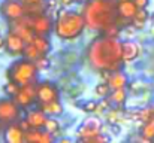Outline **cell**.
Returning a JSON list of instances; mask_svg holds the SVG:
<instances>
[{
    "mask_svg": "<svg viewBox=\"0 0 154 143\" xmlns=\"http://www.w3.org/2000/svg\"><path fill=\"white\" fill-rule=\"evenodd\" d=\"M141 134H142V140H147V142L154 140V116L144 122L141 128Z\"/></svg>",
    "mask_w": 154,
    "mask_h": 143,
    "instance_id": "obj_22",
    "label": "cell"
},
{
    "mask_svg": "<svg viewBox=\"0 0 154 143\" xmlns=\"http://www.w3.org/2000/svg\"><path fill=\"white\" fill-rule=\"evenodd\" d=\"M3 139L8 143H21L26 142V131L21 128L20 122H12L8 125V128L5 130V136Z\"/></svg>",
    "mask_w": 154,
    "mask_h": 143,
    "instance_id": "obj_12",
    "label": "cell"
},
{
    "mask_svg": "<svg viewBox=\"0 0 154 143\" xmlns=\"http://www.w3.org/2000/svg\"><path fill=\"white\" fill-rule=\"evenodd\" d=\"M106 119H108V122L109 124H118L121 119H123V112H121V107H117V106H114V107H111L106 113Z\"/></svg>",
    "mask_w": 154,
    "mask_h": 143,
    "instance_id": "obj_23",
    "label": "cell"
},
{
    "mask_svg": "<svg viewBox=\"0 0 154 143\" xmlns=\"http://www.w3.org/2000/svg\"><path fill=\"white\" fill-rule=\"evenodd\" d=\"M87 27L84 13L72 9H60L54 21V33L61 40H75L78 39Z\"/></svg>",
    "mask_w": 154,
    "mask_h": 143,
    "instance_id": "obj_3",
    "label": "cell"
},
{
    "mask_svg": "<svg viewBox=\"0 0 154 143\" xmlns=\"http://www.w3.org/2000/svg\"><path fill=\"white\" fill-rule=\"evenodd\" d=\"M32 19H33V30L36 34H44V36H48L51 33V30L54 28V22L51 21L50 16L44 13H36V15H32Z\"/></svg>",
    "mask_w": 154,
    "mask_h": 143,
    "instance_id": "obj_11",
    "label": "cell"
},
{
    "mask_svg": "<svg viewBox=\"0 0 154 143\" xmlns=\"http://www.w3.org/2000/svg\"><path fill=\"white\" fill-rule=\"evenodd\" d=\"M35 63H36V66H38L39 72H45V70H48V69H50V66H51V61H50L45 55H41Z\"/></svg>",
    "mask_w": 154,
    "mask_h": 143,
    "instance_id": "obj_29",
    "label": "cell"
},
{
    "mask_svg": "<svg viewBox=\"0 0 154 143\" xmlns=\"http://www.w3.org/2000/svg\"><path fill=\"white\" fill-rule=\"evenodd\" d=\"M112 106H117V107H121L126 100H127V91L126 88H117V90H111V94L108 95Z\"/></svg>",
    "mask_w": 154,
    "mask_h": 143,
    "instance_id": "obj_21",
    "label": "cell"
},
{
    "mask_svg": "<svg viewBox=\"0 0 154 143\" xmlns=\"http://www.w3.org/2000/svg\"><path fill=\"white\" fill-rule=\"evenodd\" d=\"M129 88H130V91H132V93L138 94L141 90H144V88H145V85H144L142 82H132V84H129Z\"/></svg>",
    "mask_w": 154,
    "mask_h": 143,
    "instance_id": "obj_32",
    "label": "cell"
},
{
    "mask_svg": "<svg viewBox=\"0 0 154 143\" xmlns=\"http://www.w3.org/2000/svg\"><path fill=\"white\" fill-rule=\"evenodd\" d=\"M111 128H112V133L117 136V134H120V131H121V127H120V124H111Z\"/></svg>",
    "mask_w": 154,
    "mask_h": 143,
    "instance_id": "obj_35",
    "label": "cell"
},
{
    "mask_svg": "<svg viewBox=\"0 0 154 143\" xmlns=\"http://www.w3.org/2000/svg\"><path fill=\"white\" fill-rule=\"evenodd\" d=\"M38 73H39V69L36 63L23 57L21 60H17L11 64L6 75L9 81L17 82L18 85H24L29 82H36Z\"/></svg>",
    "mask_w": 154,
    "mask_h": 143,
    "instance_id": "obj_4",
    "label": "cell"
},
{
    "mask_svg": "<svg viewBox=\"0 0 154 143\" xmlns=\"http://www.w3.org/2000/svg\"><path fill=\"white\" fill-rule=\"evenodd\" d=\"M36 94H38V103H50L60 98L58 90L55 84L51 81H42L36 85Z\"/></svg>",
    "mask_w": 154,
    "mask_h": 143,
    "instance_id": "obj_9",
    "label": "cell"
},
{
    "mask_svg": "<svg viewBox=\"0 0 154 143\" xmlns=\"http://www.w3.org/2000/svg\"><path fill=\"white\" fill-rule=\"evenodd\" d=\"M54 140L52 133L50 131H41V128H30L26 131V142L30 143H51Z\"/></svg>",
    "mask_w": 154,
    "mask_h": 143,
    "instance_id": "obj_15",
    "label": "cell"
},
{
    "mask_svg": "<svg viewBox=\"0 0 154 143\" xmlns=\"http://www.w3.org/2000/svg\"><path fill=\"white\" fill-rule=\"evenodd\" d=\"M60 4V0H47L45 1V6H47V10H55V7Z\"/></svg>",
    "mask_w": 154,
    "mask_h": 143,
    "instance_id": "obj_33",
    "label": "cell"
},
{
    "mask_svg": "<svg viewBox=\"0 0 154 143\" xmlns=\"http://www.w3.org/2000/svg\"><path fill=\"white\" fill-rule=\"evenodd\" d=\"M94 94L97 95L99 98H103V97H108V95L111 94V87H109V84L105 81V82H100V84H97L96 87H94Z\"/></svg>",
    "mask_w": 154,
    "mask_h": 143,
    "instance_id": "obj_25",
    "label": "cell"
},
{
    "mask_svg": "<svg viewBox=\"0 0 154 143\" xmlns=\"http://www.w3.org/2000/svg\"><path fill=\"white\" fill-rule=\"evenodd\" d=\"M109 140H111V136H106V134H103L102 131H100L99 134H96V136L87 139L85 143H102V142H109Z\"/></svg>",
    "mask_w": 154,
    "mask_h": 143,
    "instance_id": "obj_31",
    "label": "cell"
},
{
    "mask_svg": "<svg viewBox=\"0 0 154 143\" xmlns=\"http://www.w3.org/2000/svg\"><path fill=\"white\" fill-rule=\"evenodd\" d=\"M75 3V0H60V4L63 6V7H69L70 4H73Z\"/></svg>",
    "mask_w": 154,
    "mask_h": 143,
    "instance_id": "obj_36",
    "label": "cell"
},
{
    "mask_svg": "<svg viewBox=\"0 0 154 143\" xmlns=\"http://www.w3.org/2000/svg\"><path fill=\"white\" fill-rule=\"evenodd\" d=\"M36 85L38 82H29L20 87L18 93L15 94L14 100L23 107V109H29L32 107L35 103H38V94H36Z\"/></svg>",
    "mask_w": 154,
    "mask_h": 143,
    "instance_id": "obj_7",
    "label": "cell"
},
{
    "mask_svg": "<svg viewBox=\"0 0 154 143\" xmlns=\"http://www.w3.org/2000/svg\"><path fill=\"white\" fill-rule=\"evenodd\" d=\"M32 43L39 49L41 55H47V54L51 51V42H50V39H48L47 36H44V34H36V36L33 37Z\"/></svg>",
    "mask_w": 154,
    "mask_h": 143,
    "instance_id": "obj_20",
    "label": "cell"
},
{
    "mask_svg": "<svg viewBox=\"0 0 154 143\" xmlns=\"http://www.w3.org/2000/svg\"><path fill=\"white\" fill-rule=\"evenodd\" d=\"M150 21H151V24H153V27H154V12L150 15Z\"/></svg>",
    "mask_w": 154,
    "mask_h": 143,
    "instance_id": "obj_38",
    "label": "cell"
},
{
    "mask_svg": "<svg viewBox=\"0 0 154 143\" xmlns=\"http://www.w3.org/2000/svg\"><path fill=\"white\" fill-rule=\"evenodd\" d=\"M21 106L14 98H2L0 100V127L9 125L12 122H18L21 119Z\"/></svg>",
    "mask_w": 154,
    "mask_h": 143,
    "instance_id": "obj_5",
    "label": "cell"
},
{
    "mask_svg": "<svg viewBox=\"0 0 154 143\" xmlns=\"http://www.w3.org/2000/svg\"><path fill=\"white\" fill-rule=\"evenodd\" d=\"M102 131V119L97 116H90L81 122V125L76 128V136L79 142H85L87 139L99 134Z\"/></svg>",
    "mask_w": 154,
    "mask_h": 143,
    "instance_id": "obj_6",
    "label": "cell"
},
{
    "mask_svg": "<svg viewBox=\"0 0 154 143\" xmlns=\"http://www.w3.org/2000/svg\"><path fill=\"white\" fill-rule=\"evenodd\" d=\"M121 49H123V60L124 63H132L135 61L139 54H141V45L132 39H127V40H123L121 42Z\"/></svg>",
    "mask_w": 154,
    "mask_h": 143,
    "instance_id": "obj_13",
    "label": "cell"
},
{
    "mask_svg": "<svg viewBox=\"0 0 154 143\" xmlns=\"http://www.w3.org/2000/svg\"><path fill=\"white\" fill-rule=\"evenodd\" d=\"M20 87L21 85H18L17 82H12V81H9L8 84H5V87H3V91H5V94L9 95V97H15V94L18 93V90H20Z\"/></svg>",
    "mask_w": 154,
    "mask_h": 143,
    "instance_id": "obj_27",
    "label": "cell"
},
{
    "mask_svg": "<svg viewBox=\"0 0 154 143\" xmlns=\"http://www.w3.org/2000/svg\"><path fill=\"white\" fill-rule=\"evenodd\" d=\"M135 3H136V6L139 7V9H145V7H148V4H150V0H133Z\"/></svg>",
    "mask_w": 154,
    "mask_h": 143,
    "instance_id": "obj_34",
    "label": "cell"
},
{
    "mask_svg": "<svg viewBox=\"0 0 154 143\" xmlns=\"http://www.w3.org/2000/svg\"><path fill=\"white\" fill-rule=\"evenodd\" d=\"M148 19H150V13H148L147 7H145V9H138V12L135 13V16L130 19V24H132L136 30H142V28L145 27V24H147Z\"/></svg>",
    "mask_w": 154,
    "mask_h": 143,
    "instance_id": "obj_19",
    "label": "cell"
},
{
    "mask_svg": "<svg viewBox=\"0 0 154 143\" xmlns=\"http://www.w3.org/2000/svg\"><path fill=\"white\" fill-rule=\"evenodd\" d=\"M82 1H85V0H75V3H82Z\"/></svg>",
    "mask_w": 154,
    "mask_h": 143,
    "instance_id": "obj_39",
    "label": "cell"
},
{
    "mask_svg": "<svg viewBox=\"0 0 154 143\" xmlns=\"http://www.w3.org/2000/svg\"><path fill=\"white\" fill-rule=\"evenodd\" d=\"M138 6L133 0H124V1H118L117 3V13L123 18V19H132L135 16V13L138 12Z\"/></svg>",
    "mask_w": 154,
    "mask_h": 143,
    "instance_id": "obj_16",
    "label": "cell"
},
{
    "mask_svg": "<svg viewBox=\"0 0 154 143\" xmlns=\"http://www.w3.org/2000/svg\"><path fill=\"white\" fill-rule=\"evenodd\" d=\"M23 57H24V58H27V60L36 61V60L41 57V52H39V49L35 46L32 42H29V43L26 45V49H24V54H23Z\"/></svg>",
    "mask_w": 154,
    "mask_h": 143,
    "instance_id": "obj_24",
    "label": "cell"
},
{
    "mask_svg": "<svg viewBox=\"0 0 154 143\" xmlns=\"http://www.w3.org/2000/svg\"><path fill=\"white\" fill-rule=\"evenodd\" d=\"M38 107L41 110H44L48 116H58L63 113V106L58 100L50 101V103H38Z\"/></svg>",
    "mask_w": 154,
    "mask_h": 143,
    "instance_id": "obj_18",
    "label": "cell"
},
{
    "mask_svg": "<svg viewBox=\"0 0 154 143\" xmlns=\"http://www.w3.org/2000/svg\"><path fill=\"white\" fill-rule=\"evenodd\" d=\"M88 61L91 67L99 72L120 70L124 63L121 42L117 37L111 36H102L94 39L88 46Z\"/></svg>",
    "mask_w": 154,
    "mask_h": 143,
    "instance_id": "obj_1",
    "label": "cell"
},
{
    "mask_svg": "<svg viewBox=\"0 0 154 143\" xmlns=\"http://www.w3.org/2000/svg\"><path fill=\"white\" fill-rule=\"evenodd\" d=\"M0 15L8 21L18 19L26 15V7L21 0H3L0 3Z\"/></svg>",
    "mask_w": 154,
    "mask_h": 143,
    "instance_id": "obj_8",
    "label": "cell"
},
{
    "mask_svg": "<svg viewBox=\"0 0 154 143\" xmlns=\"http://www.w3.org/2000/svg\"><path fill=\"white\" fill-rule=\"evenodd\" d=\"M2 48H5V37L2 36V33H0V49Z\"/></svg>",
    "mask_w": 154,
    "mask_h": 143,
    "instance_id": "obj_37",
    "label": "cell"
},
{
    "mask_svg": "<svg viewBox=\"0 0 154 143\" xmlns=\"http://www.w3.org/2000/svg\"><path fill=\"white\" fill-rule=\"evenodd\" d=\"M111 107H112V103H111L109 97L99 98V103H97V113H106Z\"/></svg>",
    "mask_w": 154,
    "mask_h": 143,
    "instance_id": "obj_28",
    "label": "cell"
},
{
    "mask_svg": "<svg viewBox=\"0 0 154 143\" xmlns=\"http://www.w3.org/2000/svg\"><path fill=\"white\" fill-rule=\"evenodd\" d=\"M44 128H45L47 131L52 133V134H55V133H58V131H60V122H58L54 116H48Z\"/></svg>",
    "mask_w": 154,
    "mask_h": 143,
    "instance_id": "obj_26",
    "label": "cell"
},
{
    "mask_svg": "<svg viewBox=\"0 0 154 143\" xmlns=\"http://www.w3.org/2000/svg\"><path fill=\"white\" fill-rule=\"evenodd\" d=\"M111 87V90H117V88H126L129 85V81H127V76L126 73H123L121 70H114L111 72L108 81H106Z\"/></svg>",
    "mask_w": 154,
    "mask_h": 143,
    "instance_id": "obj_17",
    "label": "cell"
},
{
    "mask_svg": "<svg viewBox=\"0 0 154 143\" xmlns=\"http://www.w3.org/2000/svg\"><path fill=\"white\" fill-rule=\"evenodd\" d=\"M47 118H48V115L44 110H41L39 107L38 109H29L27 113H26V119H27V122L30 124L32 128H44Z\"/></svg>",
    "mask_w": 154,
    "mask_h": 143,
    "instance_id": "obj_14",
    "label": "cell"
},
{
    "mask_svg": "<svg viewBox=\"0 0 154 143\" xmlns=\"http://www.w3.org/2000/svg\"><path fill=\"white\" fill-rule=\"evenodd\" d=\"M27 42L17 33L11 31L5 36V49L8 54L14 55V57H18V55H23L24 54V49H26Z\"/></svg>",
    "mask_w": 154,
    "mask_h": 143,
    "instance_id": "obj_10",
    "label": "cell"
},
{
    "mask_svg": "<svg viewBox=\"0 0 154 143\" xmlns=\"http://www.w3.org/2000/svg\"><path fill=\"white\" fill-rule=\"evenodd\" d=\"M117 1H124V0H117Z\"/></svg>",
    "mask_w": 154,
    "mask_h": 143,
    "instance_id": "obj_40",
    "label": "cell"
},
{
    "mask_svg": "<svg viewBox=\"0 0 154 143\" xmlns=\"http://www.w3.org/2000/svg\"><path fill=\"white\" fill-rule=\"evenodd\" d=\"M97 103L99 101H96V100H88V101H85L84 104H82V110L85 112V113H94V112H97Z\"/></svg>",
    "mask_w": 154,
    "mask_h": 143,
    "instance_id": "obj_30",
    "label": "cell"
},
{
    "mask_svg": "<svg viewBox=\"0 0 154 143\" xmlns=\"http://www.w3.org/2000/svg\"><path fill=\"white\" fill-rule=\"evenodd\" d=\"M87 27L94 31H103L108 25L117 22V4L109 0H88L84 6Z\"/></svg>",
    "mask_w": 154,
    "mask_h": 143,
    "instance_id": "obj_2",
    "label": "cell"
}]
</instances>
